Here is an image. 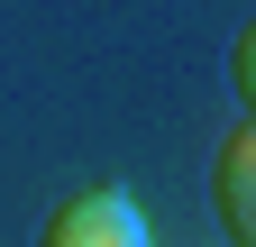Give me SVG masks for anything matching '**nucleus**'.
Instances as JSON below:
<instances>
[{
	"instance_id": "obj_3",
	"label": "nucleus",
	"mask_w": 256,
	"mask_h": 247,
	"mask_svg": "<svg viewBox=\"0 0 256 247\" xmlns=\"http://www.w3.org/2000/svg\"><path fill=\"white\" fill-rule=\"evenodd\" d=\"M229 82H238V101L256 110V18L238 28V46H229Z\"/></svg>"
},
{
	"instance_id": "obj_2",
	"label": "nucleus",
	"mask_w": 256,
	"mask_h": 247,
	"mask_svg": "<svg viewBox=\"0 0 256 247\" xmlns=\"http://www.w3.org/2000/svg\"><path fill=\"white\" fill-rule=\"evenodd\" d=\"M210 202H220V229H229L238 247H256V110L220 138V156H210Z\"/></svg>"
},
{
	"instance_id": "obj_1",
	"label": "nucleus",
	"mask_w": 256,
	"mask_h": 247,
	"mask_svg": "<svg viewBox=\"0 0 256 247\" xmlns=\"http://www.w3.org/2000/svg\"><path fill=\"white\" fill-rule=\"evenodd\" d=\"M37 247H156V229H146V210L128 202L119 183H92V192H74V202L46 210Z\"/></svg>"
}]
</instances>
